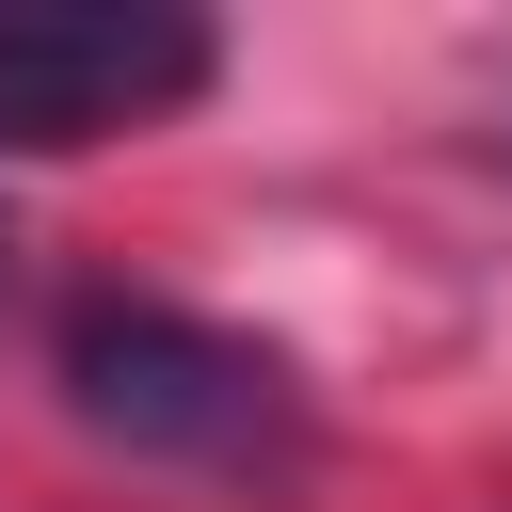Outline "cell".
Wrapping results in <instances>:
<instances>
[{
	"instance_id": "obj_1",
	"label": "cell",
	"mask_w": 512,
	"mask_h": 512,
	"mask_svg": "<svg viewBox=\"0 0 512 512\" xmlns=\"http://www.w3.org/2000/svg\"><path fill=\"white\" fill-rule=\"evenodd\" d=\"M64 416H80L96 448L192 464V480H272V464H304V384H288L256 336H224V320H192V304H144V288L64 304Z\"/></svg>"
},
{
	"instance_id": "obj_2",
	"label": "cell",
	"mask_w": 512,
	"mask_h": 512,
	"mask_svg": "<svg viewBox=\"0 0 512 512\" xmlns=\"http://www.w3.org/2000/svg\"><path fill=\"white\" fill-rule=\"evenodd\" d=\"M224 80V32L176 0H0V144L64 160L112 128H160Z\"/></svg>"
}]
</instances>
